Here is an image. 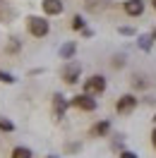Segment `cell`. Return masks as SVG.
<instances>
[{"mask_svg":"<svg viewBox=\"0 0 156 158\" xmlns=\"http://www.w3.org/2000/svg\"><path fill=\"white\" fill-rule=\"evenodd\" d=\"M20 48H22L20 39H15V36H12V39L7 41V46H5V53H7V55H15V53H20Z\"/></svg>","mask_w":156,"mask_h":158,"instance_id":"obj_14","label":"cell"},{"mask_svg":"<svg viewBox=\"0 0 156 158\" xmlns=\"http://www.w3.org/2000/svg\"><path fill=\"white\" fill-rule=\"evenodd\" d=\"M10 158H34V153L29 146H15L10 151Z\"/></svg>","mask_w":156,"mask_h":158,"instance_id":"obj_12","label":"cell"},{"mask_svg":"<svg viewBox=\"0 0 156 158\" xmlns=\"http://www.w3.org/2000/svg\"><path fill=\"white\" fill-rule=\"evenodd\" d=\"M0 81H2V84H15V77H12L10 72H5V69H0Z\"/></svg>","mask_w":156,"mask_h":158,"instance_id":"obj_19","label":"cell"},{"mask_svg":"<svg viewBox=\"0 0 156 158\" xmlns=\"http://www.w3.org/2000/svg\"><path fill=\"white\" fill-rule=\"evenodd\" d=\"M149 2H151V10H156V0H149Z\"/></svg>","mask_w":156,"mask_h":158,"instance_id":"obj_26","label":"cell"},{"mask_svg":"<svg viewBox=\"0 0 156 158\" xmlns=\"http://www.w3.org/2000/svg\"><path fill=\"white\" fill-rule=\"evenodd\" d=\"M27 34L31 39H46L50 34V22L48 17H41V15H29L27 17Z\"/></svg>","mask_w":156,"mask_h":158,"instance_id":"obj_1","label":"cell"},{"mask_svg":"<svg viewBox=\"0 0 156 158\" xmlns=\"http://www.w3.org/2000/svg\"><path fill=\"white\" fill-rule=\"evenodd\" d=\"M65 110H67V101L63 98V94H55L53 96V118L63 120L65 118Z\"/></svg>","mask_w":156,"mask_h":158,"instance_id":"obj_9","label":"cell"},{"mask_svg":"<svg viewBox=\"0 0 156 158\" xmlns=\"http://www.w3.org/2000/svg\"><path fill=\"white\" fill-rule=\"evenodd\" d=\"M106 89H108V79L103 74H91L82 84V94H89V96H101Z\"/></svg>","mask_w":156,"mask_h":158,"instance_id":"obj_2","label":"cell"},{"mask_svg":"<svg viewBox=\"0 0 156 158\" xmlns=\"http://www.w3.org/2000/svg\"><path fill=\"white\" fill-rule=\"evenodd\" d=\"M132 86H135V89H144V86H146L144 77H139V74H135V77H132Z\"/></svg>","mask_w":156,"mask_h":158,"instance_id":"obj_20","label":"cell"},{"mask_svg":"<svg viewBox=\"0 0 156 158\" xmlns=\"http://www.w3.org/2000/svg\"><path fill=\"white\" fill-rule=\"evenodd\" d=\"M70 29L72 31H84L87 29V22L82 15H72V19H70Z\"/></svg>","mask_w":156,"mask_h":158,"instance_id":"obj_13","label":"cell"},{"mask_svg":"<svg viewBox=\"0 0 156 158\" xmlns=\"http://www.w3.org/2000/svg\"><path fill=\"white\" fill-rule=\"evenodd\" d=\"M151 146H154V148H156V127H154V129H151Z\"/></svg>","mask_w":156,"mask_h":158,"instance_id":"obj_23","label":"cell"},{"mask_svg":"<svg viewBox=\"0 0 156 158\" xmlns=\"http://www.w3.org/2000/svg\"><path fill=\"white\" fill-rule=\"evenodd\" d=\"M108 132H110V120H98L89 127V137L101 139V137H108Z\"/></svg>","mask_w":156,"mask_h":158,"instance_id":"obj_8","label":"cell"},{"mask_svg":"<svg viewBox=\"0 0 156 158\" xmlns=\"http://www.w3.org/2000/svg\"><path fill=\"white\" fill-rule=\"evenodd\" d=\"M101 2H103V0H84V7H87L89 12H98L101 10Z\"/></svg>","mask_w":156,"mask_h":158,"instance_id":"obj_15","label":"cell"},{"mask_svg":"<svg viewBox=\"0 0 156 158\" xmlns=\"http://www.w3.org/2000/svg\"><path fill=\"white\" fill-rule=\"evenodd\" d=\"M151 41H154V43H156V29L151 31Z\"/></svg>","mask_w":156,"mask_h":158,"instance_id":"obj_25","label":"cell"},{"mask_svg":"<svg viewBox=\"0 0 156 158\" xmlns=\"http://www.w3.org/2000/svg\"><path fill=\"white\" fill-rule=\"evenodd\" d=\"M118 34H123V36H132V34H135V29H132V27H120V29H118Z\"/></svg>","mask_w":156,"mask_h":158,"instance_id":"obj_21","label":"cell"},{"mask_svg":"<svg viewBox=\"0 0 156 158\" xmlns=\"http://www.w3.org/2000/svg\"><path fill=\"white\" fill-rule=\"evenodd\" d=\"M12 129H15L12 120H7V118H0V132H12Z\"/></svg>","mask_w":156,"mask_h":158,"instance_id":"obj_17","label":"cell"},{"mask_svg":"<svg viewBox=\"0 0 156 158\" xmlns=\"http://www.w3.org/2000/svg\"><path fill=\"white\" fill-rule=\"evenodd\" d=\"M41 10H43V17H58L65 10V2L63 0H41Z\"/></svg>","mask_w":156,"mask_h":158,"instance_id":"obj_6","label":"cell"},{"mask_svg":"<svg viewBox=\"0 0 156 158\" xmlns=\"http://www.w3.org/2000/svg\"><path fill=\"white\" fill-rule=\"evenodd\" d=\"M72 106L82 113H94L98 108V103L94 96H89V94H77V96H72Z\"/></svg>","mask_w":156,"mask_h":158,"instance_id":"obj_5","label":"cell"},{"mask_svg":"<svg viewBox=\"0 0 156 158\" xmlns=\"http://www.w3.org/2000/svg\"><path fill=\"white\" fill-rule=\"evenodd\" d=\"M146 10V2L144 0H125L123 2V12L127 17H142Z\"/></svg>","mask_w":156,"mask_h":158,"instance_id":"obj_7","label":"cell"},{"mask_svg":"<svg viewBox=\"0 0 156 158\" xmlns=\"http://www.w3.org/2000/svg\"><path fill=\"white\" fill-rule=\"evenodd\" d=\"M110 67H113V69L125 67V55H113V62H110Z\"/></svg>","mask_w":156,"mask_h":158,"instance_id":"obj_16","label":"cell"},{"mask_svg":"<svg viewBox=\"0 0 156 158\" xmlns=\"http://www.w3.org/2000/svg\"><path fill=\"white\" fill-rule=\"evenodd\" d=\"M137 106H139V98H137L135 94H123V96L115 101V113L123 115V118H127V115H132L137 110Z\"/></svg>","mask_w":156,"mask_h":158,"instance_id":"obj_3","label":"cell"},{"mask_svg":"<svg viewBox=\"0 0 156 158\" xmlns=\"http://www.w3.org/2000/svg\"><path fill=\"white\" fill-rule=\"evenodd\" d=\"M75 50H77V43L70 41V43H65V46L60 48V58H63V60H72V58H75Z\"/></svg>","mask_w":156,"mask_h":158,"instance_id":"obj_11","label":"cell"},{"mask_svg":"<svg viewBox=\"0 0 156 158\" xmlns=\"http://www.w3.org/2000/svg\"><path fill=\"white\" fill-rule=\"evenodd\" d=\"M79 74H82V65H79L77 60L65 62V67H63V72H60V77H63V81H65L67 86H75V84H77Z\"/></svg>","mask_w":156,"mask_h":158,"instance_id":"obj_4","label":"cell"},{"mask_svg":"<svg viewBox=\"0 0 156 158\" xmlns=\"http://www.w3.org/2000/svg\"><path fill=\"white\" fill-rule=\"evenodd\" d=\"M120 158H137L135 151H120Z\"/></svg>","mask_w":156,"mask_h":158,"instance_id":"obj_22","label":"cell"},{"mask_svg":"<svg viewBox=\"0 0 156 158\" xmlns=\"http://www.w3.org/2000/svg\"><path fill=\"white\" fill-rule=\"evenodd\" d=\"M151 43H154L151 36H142V39H139V48L142 50H151Z\"/></svg>","mask_w":156,"mask_h":158,"instance_id":"obj_18","label":"cell"},{"mask_svg":"<svg viewBox=\"0 0 156 158\" xmlns=\"http://www.w3.org/2000/svg\"><path fill=\"white\" fill-rule=\"evenodd\" d=\"M82 36H84V39H89V36H94V31H91V29H84V31H82Z\"/></svg>","mask_w":156,"mask_h":158,"instance_id":"obj_24","label":"cell"},{"mask_svg":"<svg viewBox=\"0 0 156 158\" xmlns=\"http://www.w3.org/2000/svg\"><path fill=\"white\" fill-rule=\"evenodd\" d=\"M48 158H55V156H48Z\"/></svg>","mask_w":156,"mask_h":158,"instance_id":"obj_27","label":"cell"},{"mask_svg":"<svg viewBox=\"0 0 156 158\" xmlns=\"http://www.w3.org/2000/svg\"><path fill=\"white\" fill-rule=\"evenodd\" d=\"M15 19V10H12L10 5H7V0H0V22H12Z\"/></svg>","mask_w":156,"mask_h":158,"instance_id":"obj_10","label":"cell"}]
</instances>
